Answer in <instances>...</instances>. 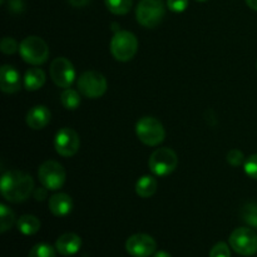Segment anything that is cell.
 <instances>
[{
    "label": "cell",
    "instance_id": "8",
    "mask_svg": "<svg viewBox=\"0 0 257 257\" xmlns=\"http://www.w3.org/2000/svg\"><path fill=\"white\" fill-rule=\"evenodd\" d=\"M38 178L42 186L50 191H57L65 182V171L57 161H45L38 170Z\"/></svg>",
    "mask_w": 257,
    "mask_h": 257
},
{
    "label": "cell",
    "instance_id": "4",
    "mask_svg": "<svg viewBox=\"0 0 257 257\" xmlns=\"http://www.w3.org/2000/svg\"><path fill=\"white\" fill-rule=\"evenodd\" d=\"M19 53L24 62L33 65H40L49 58L48 44L39 37H27L22 40L19 45Z\"/></svg>",
    "mask_w": 257,
    "mask_h": 257
},
{
    "label": "cell",
    "instance_id": "5",
    "mask_svg": "<svg viewBox=\"0 0 257 257\" xmlns=\"http://www.w3.org/2000/svg\"><path fill=\"white\" fill-rule=\"evenodd\" d=\"M136 133L141 142L151 147L161 145L166 137L163 124L153 117L141 118L136 124Z\"/></svg>",
    "mask_w": 257,
    "mask_h": 257
},
{
    "label": "cell",
    "instance_id": "2",
    "mask_svg": "<svg viewBox=\"0 0 257 257\" xmlns=\"http://www.w3.org/2000/svg\"><path fill=\"white\" fill-rule=\"evenodd\" d=\"M166 14L163 0H141L136 9V18L142 27L153 29L161 24Z\"/></svg>",
    "mask_w": 257,
    "mask_h": 257
},
{
    "label": "cell",
    "instance_id": "33",
    "mask_svg": "<svg viewBox=\"0 0 257 257\" xmlns=\"http://www.w3.org/2000/svg\"><path fill=\"white\" fill-rule=\"evenodd\" d=\"M246 4L248 5V8L257 12V0H246Z\"/></svg>",
    "mask_w": 257,
    "mask_h": 257
},
{
    "label": "cell",
    "instance_id": "14",
    "mask_svg": "<svg viewBox=\"0 0 257 257\" xmlns=\"http://www.w3.org/2000/svg\"><path fill=\"white\" fill-rule=\"evenodd\" d=\"M82 247V238L74 232L63 233L55 242V248L63 256L75 255Z\"/></svg>",
    "mask_w": 257,
    "mask_h": 257
},
{
    "label": "cell",
    "instance_id": "18",
    "mask_svg": "<svg viewBox=\"0 0 257 257\" xmlns=\"http://www.w3.org/2000/svg\"><path fill=\"white\" fill-rule=\"evenodd\" d=\"M157 180L153 176H143L136 183V192L140 197L148 198L157 191Z\"/></svg>",
    "mask_w": 257,
    "mask_h": 257
},
{
    "label": "cell",
    "instance_id": "34",
    "mask_svg": "<svg viewBox=\"0 0 257 257\" xmlns=\"http://www.w3.org/2000/svg\"><path fill=\"white\" fill-rule=\"evenodd\" d=\"M153 257H172L167 251H157V252L153 255Z\"/></svg>",
    "mask_w": 257,
    "mask_h": 257
},
{
    "label": "cell",
    "instance_id": "28",
    "mask_svg": "<svg viewBox=\"0 0 257 257\" xmlns=\"http://www.w3.org/2000/svg\"><path fill=\"white\" fill-rule=\"evenodd\" d=\"M243 160H245V157H243V153L241 151L231 150L227 153V162L233 167H238V166L242 165Z\"/></svg>",
    "mask_w": 257,
    "mask_h": 257
},
{
    "label": "cell",
    "instance_id": "30",
    "mask_svg": "<svg viewBox=\"0 0 257 257\" xmlns=\"http://www.w3.org/2000/svg\"><path fill=\"white\" fill-rule=\"evenodd\" d=\"M8 8L13 13H22L24 10V0H9Z\"/></svg>",
    "mask_w": 257,
    "mask_h": 257
},
{
    "label": "cell",
    "instance_id": "7",
    "mask_svg": "<svg viewBox=\"0 0 257 257\" xmlns=\"http://www.w3.org/2000/svg\"><path fill=\"white\" fill-rule=\"evenodd\" d=\"M178 158L175 151L171 148H158L151 155L148 167L157 177H166L176 170Z\"/></svg>",
    "mask_w": 257,
    "mask_h": 257
},
{
    "label": "cell",
    "instance_id": "9",
    "mask_svg": "<svg viewBox=\"0 0 257 257\" xmlns=\"http://www.w3.org/2000/svg\"><path fill=\"white\" fill-rule=\"evenodd\" d=\"M231 248L242 256H252L257 252V235L248 227H238L230 235Z\"/></svg>",
    "mask_w": 257,
    "mask_h": 257
},
{
    "label": "cell",
    "instance_id": "31",
    "mask_svg": "<svg viewBox=\"0 0 257 257\" xmlns=\"http://www.w3.org/2000/svg\"><path fill=\"white\" fill-rule=\"evenodd\" d=\"M34 198L37 201H43L47 198V195H48V188H45L44 186H43L42 188H37V190H34Z\"/></svg>",
    "mask_w": 257,
    "mask_h": 257
},
{
    "label": "cell",
    "instance_id": "6",
    "mask_svg": "<svg viewBox=\"0 0 257 257\" xmlns=\"http://www.w3.org/2000/svg\"><path fill=\"white\" fill-rule=\"evenodd\" d=\"M77 87L78 92L83 97L89 98V99H97L107 92L108 84L104 75L95 70H88L78 78Z\"/></svg>",
    "mask_w": 257,
    "mask_h": 257
},
{
    "label": "cell",
    "instance_id": "17",
    "mask_svg": "<svg viewBox=\"0 0 257 257\" xmlns=\"http://www.w3.org/2000/svg\"><path fill=\"white\" fill-rule=\"evenodd\" d=\"M45 83V73L40 68H30L24 75V87L28 90L40 89Z\"/></svg>",
    "mask_w": 257,
    "mask_h": 257
},
{
    "label": "cell",
    "instance_id": "19",
    "mask_svg": "<svg viewBox=\"0 0 257 257\" xmlns=\"http://www.w3.org/2000/svg\"><path fill=\"white\" fill-rule=\"evenodd\" d=\"M17 227L23 235L32 236L40 230V221L33 215H23L17 221Z\"/></svg>",
    "mask_w": 257,
    "mask_h": 257
},
{
    "label": "cell",
    "instance_id": "1",
    "mask_svg": "<svg viewBox=\"0 0 257 257\" xmlns=\"http://www.w3.org/2000/svg\"><path fill=\"white\" fill-rule=\"evenodd\" d=\"M0 191L8 202H24L34 191V181L32 176L23 171H8L2 176Z\"/></svg>",
    "mask_w": 257,
    "mask_h": 257
},
{
    "label": "cell",
    "instance_id": "13",
    "mask_svg": "<svg viewBox=\"0 0 257 257\" xmlns=\"http://www.w3.org/2000/svg\"><path fill=\"white\" fill-rule=\"evenodd\" d=\"M0 88L4 93L13 94L22 88V78L19 72L9 64H4L0 69Z\"/></svg>",
    "mask_w": 257,
    "mask_h": 257
},
{
    "label": "cell",
    "instance_id": "23",
    "mask_svg": "<svg viewBox=\"0 0 257 257\" xmlns=\"http://www.w3.org/2000/svg\"><path fill=\"white\" fill-rule=\"evenodd\" d=\"M241 217L251 227L257 228V203L248 202L241 210Z\"/></svg>",
    "mask_w": 257,
    "mask_h": 257
},
{
    "label": "cell",
    "instance_id": "35",
    "mask_svg": "<svg viewBox=\"0 0 257 257\" xmlns=\"http://www.w3.org/2000/svg\"><path fill=\"white\" fill-rule=\"evenodd\" d=\"M196 2H201V3H203V2H207V0H196Z\"/></svg>",
    "mask_w": 257,
    "mask_h": 257
},
{
    "label": "cell",
    "instance_id": "36",
    "mask_svg": "<svg viewBox=\"0 0 257 257\" xmlns=\"http://www.w3.org/2000/svg\"><path fill=\"white\" fill-rule=\"evenodd\" d=\"M0 3H2V4H3V3H4V0H0Z\"/></svg>",
    "mask_w": 257,
    "mask_h": 257
},
{
    "label": "cell",
    "instance_id": "32",
    "mask_svg": "<svg viewBox=\"0 0 257 257\" xmlns=\"http://www.w3.org/2000/svg\"><path fill=\"white\" fill-rule=\"evenodd\" d=\"M89 2L90 0H68V3L74 8H83L85 7Z\"/></svg>",
    "mask_w": 257,
    "mask_h": 257
},
{
    "label": "cell",
    "instance_id": "22",
    "mask_svg": "<svg viewBox=\"0 0 257 257\" xmlns=\"http://www.w3.org/2000/svg\"><path fill=\"white\" fill-rule=\"evenodd\" d=\"M15 223V215L7 205L2 203L0 205V231L3 233L7 232L8 230L14 226Z\"/></svg>",
    "mask_w": 257,
    "mask_h": 257
},
{
    "label": "cell",
    "instance_id": "10",
    "mask_svg": "<svg viewBox=\"0 0 257 257\" xmlns=\"http://www.w3.org/2000/svg\"><path fill=\"white\" fill-rule=\"evenodd\" d=\"M53 82L60 88H69L75 80L74 65L67 58H55L49 68Z\"/></svg>",
    "mask_w": 257,
    "mask_h": 257
},
{
    "label": "cell",
    "instance_id": "27",
    "mask_svg": "<svg viewBox=\"0 0 257 257\" xmlns=\"http://www.w3.org/2000/svg\"><path fill=\"white\" fill-rule=\"evenodd\" d=\"M210 257H231L230 247L225 242H217L210 251Z\"/></svg>",
    "mask_w": 257,
    "mask_h": 257
},
{
    "label": "cell",
    "instance_id": "25",
    "mask_svg": "<svg viewBox=\"0 0 257 257\" xmlns=\"http://www.w3.org/2000/svg\"><path fill=\"white\" fill-rule=\"evenodd\" d=\"M0 49L4 54H14L17 50H19V45H18L17 40L14 38L4 37L0 43Z\"/></svg>",
    "mask_w": 257,
    "mask_h": 257
},
{
    "label": "cell",
    "instance_id": "3",
    "mask_svg": "<svg viewBox=\"0 0 257 257\" xmlns=\"http://www.w3.org/2000/svg\"><path fill=\"white\" fill-rule=\"evenodd\" d=\"M137 50V37L127 30H118L110 40V53L118 62H130Z\"/></svg>",
    "mask_w": 257,
    "mask_h": 257
},
{
    "label": "cell",
    "instance_id": "37",
    "mask_svg": "<svg viewBox=\"0 0 257 257\" xmlns=\"http://www.w3.org/2000/svg\"><path fill=\"white\" fill-rule=\"evenodd\" d=\"M256 68H257V64H256Z\"/></svg>",
    "mask_w": 257,
    "mask_h": 257
},
{
    "label": "cell",
    "instance_id": "12",
    "mask_svg": "<svg viewBox=\"0 0 257 257\" xmlns=\"http://www.w3.org/2000/svg\"><path fill=\"white\" fill-rule=\"evenodd\" d=\"M125 250L133 257H150L156 253L157 243L152 236L146 233H136L127 240Z\"/></svg>",
    "mask_w": 257,
    "mask_h": 257
},
{
    "label": "cell",
    "instance_id": "24",
    "mask_svg": "<svg viewBox=\"0 0 257 257\" xmlns=\"http://www.w3.org/2000/svg\"><path fill=\"white\" fill-rule=\"evenodd\" d=\"M28 257H57V255H55V250L49 245V243L40 242L37 243V245L30 250L29 256Z\"/></svg>",
    "mask_w": 257,
    "mask_h": 257
},
{
    "label": "cell",
    "instance_id": "16",
    "mask_svg": "<svg viewBox=\"0 0 257 257\" xmlns=\"http://www.w3.org/2000/svg\"><path fill=\"white\" fill-rule=\"evenodd\" d=\"M52 113L45 105H35L28 112L27 124L32 130H43L50 122Z\"/></svg>",
    "mask_w": 257,
    "mask_h": 257
},
{
    "label": "cell",
    "instance_id": "29",
    "mask_svg": "<svg viewBox=\"0 0 257 257\" xmlns=\"http://www.w3.org/2000/svg\"><path fill=\"white\" fill-rule=\"evenodd\" d=\"M167 7L173 13H182L187 9L188 0H167Z\"/></svg>",
    "mask_w": 257,
    "mask_h": 257
},
{
    "label": "cell",
    "instance_id": "15",
    "mask_svg": "<svg viewBox=\"0 0 257 257\" xmlns=\"http://www.w3.org/2000/svg\"><path fill=\"white\" fill-rule=\"evenodd\" d=\"M48 206H49V210L53 215L57 216V217H64L72 212L73 200L67 193L59 192L49 198Z\"/></svg>",
    "mask_w": 257,
    "mask_h": 257
},
{
    "label": "cell",
    "instance_id": "20",
    "mask_svg": "<svg viewBox=\"0 0 257 257\" xmlns=\"http://www.w3.org/2000/svg\"><path fill=\"white\" fill-rule=\"evenodd\" d=\"M60 100H62V104L64 105V108L74 110L80 104V94L79 92L72 89V88H65L64 92L60 95Z\"/></svg>",
    "mask_w": 257,
    "mask_h": 257
},
{
    "label": "cell",
    "instance_id": "11",
    "mask_svg": "<svg viewBox=\"0 0 257 257\" xmlns=\"http://www.w3.org/2000/svg\"><path fill=\"white\" fill-rule=\"evenodd\" d=\"M80 140L78 133L69 127H64L58 131L54 138V148L58 155L63 157H72L78 152Z\"/></svg>",
    "mask_w": 257,
    "mask_h": 257
},
{
    "label": "cell",
    "instance_id": "26",
    "mask_svg": "<svg viewBox=\"0 0 257 257\" xmlns=\"http://www.w3.org/2000/svg\"><path fill=\"white\" fill-rule=\"evenodd\" d=\"M243 168H245V172L248 177L257 180V155L250 156V157L246 160Z\"/></svg>",
    "mask_w": 257,
    "mask_h": 257
},
{
    "label": "cell",
    "instance_id": "21",
    "mask_svg": "<svg viewBox=\"0 0 257 257\" xmlns=\"http://www.w3.org/2000/svg\"><path fill=\"white\" fill-rule=\"evenodd\" d=\"M105 7L112 14L124 15L132 8V0H104Z\"/></svg>",
    "mask_w": 257,
    "mask_h": 257
}]
</instances>
